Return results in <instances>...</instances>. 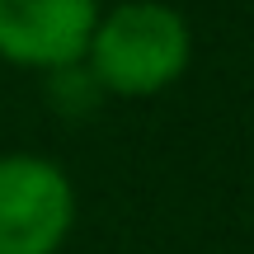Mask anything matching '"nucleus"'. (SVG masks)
Returning <instances> with one entry per match:
<instances>
[{
	"mask_svg": "<svg viewBox=\"0 0 254 254\" xmlns=\"http://www.w3.org/2000/svg\"><path fill=\"white\" fill-rule=\"evenodd\" d=\"M189 57H193V33L174 5L123 0L94 24L85 75L94 80V90L123 94V99H151L189 71Z\"/></svg>",
	"mask_w": 254,
	"mask_h": 254,
	"instance_id": "obj_1",
	"label": "nucleus"
},
{
	"mask_svg": "<svg viewBox=\"0 0 254 254\" xmlns=\"http://www.w3.org/2000/svg\"><path fill=\"white\" fill-rule=\"evenodd\" d=\"M75 226V189L62 165L28 151L0 155V254H57Z\"/></svg>",
	"mask_w": 254,
	"mask_h": 254,
	"instance_id": "obj_2",
	"label": "nucleus"
},
{
	"mask_svg": "<svg viewBox=\"0 0 254 254\" xmlns=\"http://www.w3.org/2000/svg\"><path fill=\"white\" fill-rule=\"evenodd\" d=\"M99 0H0V62L24 71H71L90 52Z\"/></svg>",
	"mask_w": 254,
	"mask_h": 254,
	"instance_id": "obj_3",
	"label": "nucleus"
}]
</instances>
